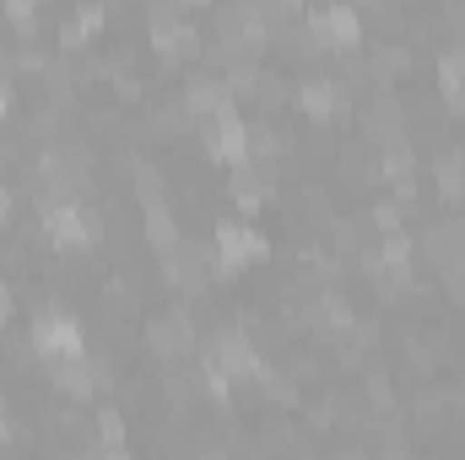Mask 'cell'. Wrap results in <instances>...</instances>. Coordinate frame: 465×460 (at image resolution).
Segmentation results:
<instances>
[{
    "label": "cell",
    "instance_id": "6da1fadb",
    "mask_svg": "<svg viewBox=\"0 0 465 460\" xmlns=\"http://www.w3.org/2000/svg\"><path fill=\"white\" fill-rule=\"evenodd\" d=\"M217 276H232V271H243V265H254V260H271V238L260 228H249V223H217Z\"/></svg>",
    "mask_w": 465,
    "mask_h": 460
},
{
    "label": "cell",
    "instance_id": "7a4b0ae2",
    "mask_svg": "<svg viewBox=\"0 0 465 460\" xmlns=\"http://www.w3.org/2000/svg\"><path fill=\"white\" fill-rule=\"evenodd\" d=\"M33 352L44 363H65V357H82V325L60 309H44L33 320Z\"/></svg>",
    "mask_w": 465,
    "mask_h": 460
},
{
    "label": "cell",
    "instance_id": "3957f363",
    "mask_svg": "<svg viewBox=\"0 0 465 460\" xmlns=\"http://www.w3.org/2000/svg\"><path fill=\"white\" fill-rule=\"evenodd\" d=\"M206 368H217V374H223V379H260V374H265V363H260V352H254V346L243 342V336H238V331H217V336H212V352H206Z\"/></svg>",
    "mask_w": 465,
    "mask_h": 460
},
{
    "label": "cell",
    "instance_id": "277c9868",
    "mask_svg": "<svg viewBox=\"0 0 465 460\" xmlns=\"http://www.w3.org/2000/svg\"><path fill=\"white\" fill-rule=\"evenodd\" d=\"M309 38L320 49H357L362 44V16L351 5H320V11H309Z\"/></svg>",
    "mask_w": 465,
    "mask_h": 460
},
{
    "label": "cell",
    "instance_id": "5b68a950",
    "mask_svg": "<svg viewBox=\"0 0 465 460\" xmlns=\"http://www.w3.org/2000/svg\"><path fill=\"white\" fill-rule=\"evenodd\" d=\"M146 346H152L163 363L190 357V352H195V320H190V309H168V315H157V320L146 325Z\"/></svg>",
    "mask_w": 465,
    "mask_h": 460
},
{
    "label": "cell",
    "instance_id": "8992f818",
    "mask_svg": "<svg viewBox=\"0 0 465 460\" xmlns=\"http://www.w3.org/2000/svg\"><path fill=\"white\" fill-rule=\"evenodd\" d=\"M44 233H49L60 249H87V244L98 238V217H93L87 206H76V201L44 206Z\"/></svg>",
    "mask_w": 465,
    "mask_h": 460
},
{
    "label": "cell",
    "instance_id": "52a82bcc",
    "mask_svg": "<svg viewBox=\"0 0 465 460\" xmlns=\"http://www.w3.org/2000/svg\"><path fill=\"white\" fill-rule=\"evenodd\" d=\"M206 152H212L217 163H228V168H249V125H243L238 115L212 119V130H206Z\"/></svg>",
    "mask_w": 465,
    "mask_h": 460
},
{
    "label": "cell",
    "instance_id": "ba28073f",
    "mask_svg": "<svg viewBox=\"0 0 465 460\" xmlns=\"http://www.w3.org/2000/svg\"><path fill=\"white\" fill-rule=\"evenodd\" d=\"M152 44H157V55L179 60V55H190V49H195L201 38H195L190 16H179L173 5H157V11H152Z\"/></svg>",
    "mask_w": 465,
    "mask_h": 460
},
{
    "label": "cell",
    "instance_id": "9c48e42d",
    "mask_svg": "<svg viewBox=\"0 0 465 460\" xmlns=\"http://www.w3.org/2000/svg\"><path fill=\"white\" fill-rule=\"evenodd\" d=\"M362 130H368L373 141H384V146H401V141H406V109H401V98H395V93H379V98L362 109Z\"/></svg>",
    "mask_w": 465,
    "mask_h": 460
},
{
    "label": "cell",
    "instance_id": "30bf717a",
    "mask_svg": "<svg viewBox=\"0 0 465 460\" xmlns=\"http://www.w3.org/2000/svg\"><path fill=\"white\" fill-rule=\"evenodd\" d=\"M49 379H54V390H65L71 401H87L98 385H104V368L82 352V357H65V363H49Z\"/></svg>",
    "mask_w": 465,
    "mask_h": 460
},
{
    "label": "cell",
    "instance_id": "8fae6325",
    "mask_svg": "<svg viewBox=\"0 0 465 460\" xmlns=\"http://www.w3.org/2000/svg\"><path fill=\"white\" fill-rule=\"evenodd\" d=\"M184 109H190V115H206V119L232 115L228 82H223V76H190V82H184Z\"/></svg>",
    "mask_w": 465,
    "mask_h": 460
},
{
    "label": "cell",
    "instance_id": "7c38bea8",
    "mask_svg": "<svg viewBox=\"0 0 465 460\" xmlns=\"http://www.w3.org/2000/svg\"><path fill=\"white\" fill-rule=\"evenodd\" d=\"M298 104H303V115H309V119H336L341 109H347V93H341V82L314 76V82H303V87H298Z\"/></svg>",
    "mask_w": 465,
    "mask_h": 460
},
{
    "label": "cell",
    "instance_id": "4fadbf2b",
    "mask_svg": "<svg viewBox=\"0 0 465 460\" xmlns=\"http://www.w3.org/2000/svg\"><path fill=\"white\" fill-rule=\"evenodd\" d=\"M146 244H152L163 260L184 249V233H179V223H173V212H168V206H146Z\"/></svg>",
    "mask_w": 465,
    "mask_h": 460
},
{
    "label": "cell",
    "instance_id": "5bb4252c",
    "mask_svg": "<svg viewBox=\"0 0 465 460\" xmlns=\"http://www.w3.org/2000/svg\"><path fill=\"white\" fill-rule=\"evenodd\" d=\"M433 174H439V195L444 201H460L465 195V152H439Z\"/></svg>",
    "mask_w": 465,
    "mask_h": 460
},
{
    "label": "cell",
    "instance_id": "9a60e30c",
    "mask_svg": "<svg viewBox=\"0 0 465 460\" xmlns=\"http://www.w3.org/2000/svg\"><path fill=\"white\" fill-rule=\"evenodd\" d=\"M439 87H444L450 104H460L465 98V44H455V49L439 55Z\"/></svg>",
    "mask_w": 465,
    "mask_h": 460
},
{
    "label": "cell",
    "instance_id": "2e32d148",
    "mask_svg": "<svg viewBox=\"0 0 465 460\" xmlns=\"http://www.w3.org/2000/svg\"><path fill=\"white\" fill-rule=\"evenodd\" d=\"M401 71H411V49H406V44H379L368 76H373V82H390V76H401Z\"/></svg>",
    "mask_w": 465,
    "mask_h": 460
},
{
    "label": "cell",
    "instance_id": "e0dca14e",
    "mask_svg": "<svg viewBox=\"0 0 465 460\" xmlns=\"http://www.w3.org/2000/svg\"><path fill=\"white\" fill-rule=\"evenodd\" d=\"M411 168H417V157H411V146H406V141H401V146H384L379 174H384L395 190H411Z\"/></svg>",
    "mask_w": 465,
    "mask_h": 460
},
{
    "label": "cell",
    "instance_id": "ac0fdd59",
    "mask_svg": "<svg viewBox=\"0 0 465 460\" xmlns=\"http://www.w3.org/2000/svg\"><path fill=\"white\" fill-rule=\"evenodd\" d=\"M119 445H124V417L114 406H104L98 412V450H119Z\"/></svg>",
    "mask_w": 465,
    "mask_h": 460
},
{
    "label": "cell",
    "instance_id": "d6986e66",
    "mask_svg": "<svg viewBox=\"0 0 465 460\" xmlns=\"http://www.w3.org/2000/svg\"><path fill=\"white\" fill-rule=\"evenodd\" d=\"M228 185H232V195H238L243 206H260V195H265V185L254 179V168H232Z\"/></svg>",
    "mask_w": 465,
    "mask_h": 460
},
{
    "label": "cell",
    "instance_id": "ffe728a7",
    "mask_svg": "<svg viewBox=\"0 0 465 460\" xmlns=\"http://www.w3.org/2000/svg\"><path fill=\"white\" fill-rule=\"evenodd\" d=\"M373 223H379L384 233H401V206H395V201H384V206H373Z\"/></svg>",
    "mask_w": 465,
    "mask_h": 460
},
{
    "label": "cell",
    "instance_id": "44dd1931",
    "mask_svg": "<svg viewBox=\"0 0 465 460\" xmlns=\"http://www.w3.org/2000/svg\"><path fill=\"white\" fill-rule=\"evenodd\" d=\"M33 16H38V11H33L27 0H11V5H5V22H11V27H33Z\"/></svg>",
    "mask_w": 465,
    "mask_h": 460
},
{
    "label": "cell",
    "instance_id": "7402d4cb",
    "mask_svg": "<svg viewBox=\"0 0 465 460\" xmlns=\"http://www.w3.org/2000/svg\"><path fill=\"white\" fill-rule=\"evenodd\" d=\"M87 460H130V455H124V450H93Z\"/></svg>",
    "mask_w": 465,
    "mask_h": 460
},
{
    "label": "cell",
    "instance_id": "603a6c76",
    "mask_svg": "<svg viewBox=\"0 0 465 460\" xmlns=\"http://www.w3.org/2000/svg\"><path fill=\"white\" fill-rule=\"evenodd\" d=\"M5 217H11V190L0 185V223H5Z\"/></svg>",
    "mask_w": 465,
    "mask_h": 460
},
{
    "label": "cell",
    "instance_id": "cb8c5ba5",
    "mask_svg": "<svg viewBox=\"0 0 465 460\" xmlns=\"http://www.w3.org/2000/svg\"><path fill=\"white\" fill-rule=\"evenodd\" d=\"M11 109V87H5V76H0V115Z\"/></svg>",
    "mask_w": 465,
    "mask_h": 460
},
{
    "label": "cell",
    "instance_id": "d4e9b609",
    "mask_svg": "<svg viewBox=\"0 0 465 460\" xmlns=\"http://www.w3.org/2000/svg\"><path fill=\"white\" fill-rule=\"evenodd\" d=\"M5 315H11V293L0 287V325H5Z\"/></svg>",
    "mask_w": 465,
    "mask_h": 460
},
{
    "label": "cell",
    "instance_id": "484cf974",
    "mask_svg": "<svg viewBox=\"0 0 465 460\" xmlns=\"http://www.w3.org/2000/svg\"><path fill=\"white\" fill-rule=\"evenodd\" d=\"M0 439H5V406H0Z\"/></svg>",
    "mask_w": 465,
    "mask_h": 460
},
{
    "label": "cell",
    "instance_id": "4316f807",
    "mask_svg": "<svg viewBox=\"0 0 465 460\" xmlns=\"http://www.w3.org/2000/svg\"><path fill=\"white\" fill-rule=\"evenodd\" d=\"M336 460H362V455H357V450H351V455H336Z\"/></svg>",
    "mask_w": 465,
    "mask_h": 460
},
{
    "label": "cell",
    "instance_id": "83f0119b",
    "mask_svg": "<svg viewBox=\"0 0 465 460\" xmlns=\"http://www.w3.org/2000/svg\"><path fill=\"white\" fill-rule=\"evenodd\" d=\"M384 460H406V455H384Z\"/></svg>",
    "mask_w": 465,
    "mask_h": 460
}]
</instances>
